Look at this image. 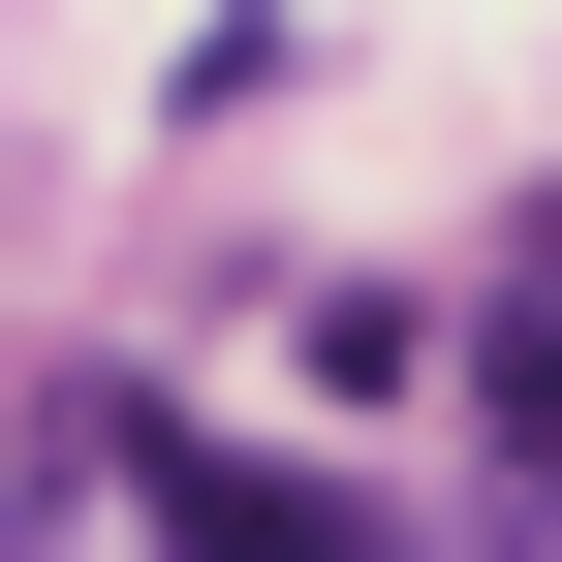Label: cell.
<instances>
[{"label": "cell", "instance_id": "1", "mask_svg": "<svg viewBox=\"0 0 562 562\" xmlns=\"http://www.w3.org/2000/svg\"><path fill=\"white\" fill-rule=\"evenodd\" d=\"M469 375H501V501L562 531V220H531V281H501V344H469Z\"/></svg>", "mask_w": 562, "mask_h": 562}]
</instances>
